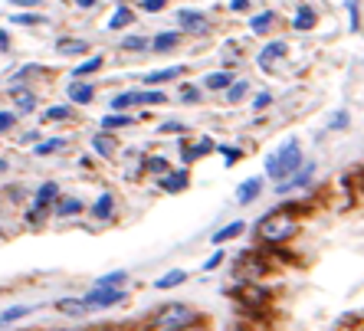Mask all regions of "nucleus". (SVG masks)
I'll return each instance as SVG.
<instances>
[{
	"mask_svg": "<svg viewBox=\"0 0 364 331\" xmlns=\"http://www.w3.org/2000/svg\"><path fill=\"white\" fill-rule=\"evenodd\" d=\"M299 164H302V148H299V142H286L272 158H266V174L276 180H286L296 174Z\"/></svg>",
	"mask_w": 364,
	"mask_h": 331,
	"instance_id": "1",
	"label": "nucleus"
},
{
	"mask_svg": "<svg viewBox=\"0 0 364 331\" xmlns=\"http://www.w3.org/2000/svg\"><path fill=\"white\" fill-rule=\"evenodd\" d=\"M296 233V220L289 217V213H269V217L259 220V237L266 239V243H282Z\"/></svg>",
	"mask_w": 364,
	"mask_h": 331,
	"instance_id": "2",
	"label": "nucleus"
},
{
	"mask_svg": "<svg viewBox=\"0 0 364 331\" xmlns=\"http://www.w3.org/2000/svg\"><path fill=\"white\" fill-rule=\"evenodd\" d=\"M194 312L187 308V305H168V308H161V315H158V325L161 328H177V325H191Z\"/></svg>",
	"mask_w": 364,
	"mask_h": 331,
	"instance_id": "3",
	"label": "nucleus"
},
{
	"mask_svg": "<svg viewBox=\"0 0 364 331\" xmlns=\"http://www.w3.org/2000/svg\"><path fill=\"white\" fill-rule=\"evenodd\" d=\"M125 292H118V289H112V285H99V289H92V292L86 295V302L92 305V308H102V305H115L122 302Z\"/></svg>",
	"mask_w": 364,
	"mask_h": 331,
	"instance_id": "4",
	"label": "nucleus"
},
{
	"mask_svg": "<svg viewBox=\"0 0 364 331\" xmlns=\"http://www.w3.org/2000/svg\"><path fill=\"white\" fill-rule=\"evenodd\" d=\"M56 194H59L56 184H43V187L37 190V200H33V213H30V220H39V217H43V210L49 207V200L56 197Z\"/></svg>",
	"mask_w": 364,
	"mask_h": 331,
	"instance_id": "5",
	"label": "nucleus"
},
{
	"mask_svg": "<svg viewBox=\"0 0 364 331\" xmlns=\"http://www.w3.org/2000/svg\"><path fill=\"white\" fill-rule=\"evenodd\" d=\"M177 23H181L184 30L201 33V30L207 27V17H203V13H197V10H181V13H177Z\"/></svg>",
	"mask_w": 364,
	"mask_h": 331,
	"instance_id": "6",
	"label": "nucleus"
},
{
	"mask_svg": "<svg viewBox=\"0 0 364 331\" xmlns=\"http://www.w3.org/2000/svg\"><path fill=\"white\" fill-rule=\"evenodd\" d=\"M56 308H59L63 315H73V318H79V315H86L89 308H92V305H89L86 299H63V302H59Z\"/></svg>",
	"mask_w": 364,
	"mask_h": 331,
	"instance_id": "7",
	"label": "nucleus"
},
{
	"mask_svg": "<svg viewBox=\"0 0 364 331\" xmlns=\"http://www.w3.org/2000/svg\"><path fill=\"white\" fill-rule=\"evenodd\" d=\"M112 210H115V197H112V194H102V197L92 204V217H96V220H108V217H112Z\"/></svg>",
	"mask_w": 364,
	"mask_h": 331,
	"instance_id": "8",
	"label": "nucleus"
},
{
	"mask_svg": "<svg viewBox=\"0 0 364 331\" xmlns=\"http://www.w3.org/2000/svg\"><path fill=\"white\" fill-rule=\"evenodd\" d=\"M312 174H315V168H312V164H308V168H302L299 174H292V177H289V184H279V194H286V190H292V187H306Z\"/></svg>",
	"mask_w": 364,
	"mask_h": 331,
	"instance_id": "9",
	"label": "nucleus"
},
{
	"mask_svg": "<svg viewBox=\"0 0 364 331\" xmlns=\"http://www.w3.org/2000/svg\"><path fill=\"white\" fill-rule=\"evenodd\" d=\"M92 85H86V82H69V99L73 102H79V105H86V102H92Z\"/></svg>",
	"mask_w": 364,
	"mask_h": 331,
	"instance_id": "10",
	"label": "nucleus"
},
{
	"mask_svg": "<svg viewBox=\"0 0 364 331\" xmlns=\"http://www.w3.org/2000/svg\"><path fill=\"white\" fill-rule=\"evenodd\" d=\"M292 27H296V30H312V27H315V10H312V7H299L296 17H292Z\"/></svg>",
	"mask_w": 364,
	"mask_h": 331,
	"instance_id": "11",
	"label": "nucleus"
},
{
	"mask_svg": "<svg viewBox=\"0 0 364 331\" xmlns=\"http://www.w3.org/2000/svg\"><path fill=\"white\" fill-rule=\"evenodd\" d=\"M282 53H286V43H282V39H279V43H269V46L263 49V56H259V66L269 69V63H276Z\"/></svg>",
	"mask_w": 364,
	"mask_h": 331,
	"instance_id": "12",
	"label": "nucleus"
},
{
	"mask_svg": "<svg viewBox=\"0 0 364 331\" xmlns=\"http://www.w3.org/2000/svg\"><path fill=\"white\" fill-rule=\"evenodd\" d=\"M259 190H263L259 177H249L246 184H243V187L237 190V197H240V204H249V200H256V197H259Z\"/></svg>",
	"mask_w": 364,
	"mask_h": 331,
	"instance_id": "13",
	"label": "nucleus"
},
{
	"mask_svg": "<svg viewBox=\"0 0 364 331\" xmlns=\"http://www.w3.org/2000/svg\"><path fill=\"white\" fill-rule=\"evenodd\" d=\"M184 73V66H168V69H158V73H151V76L144 79L148 85H161V82H168V79H174V76H181Z\"/></svg>",
	"mask_w": 364,
	"mask_h": 331,
	"instance_id": "14",
	"label": "nucleus"
},
{
	"mask_svg": "<svg viewBox=\"0 0 364 331\" xmlns=\"http://www.w3.org/2000/svg\"><path fill=\"white\" fill-rule=\"evenodd\" d=\"M203 85H207V89H220V92H227V89L233 85V76L230 73H211V76L203 79Z\"/></svg>",
	"mask_w": 364,
	"mask_h": 331,
	"instance_id": "15",
	"label": "nucleus"
},
{
	"mask_svg": "<svg viewBox=\"0 0 364 331\" xmlns=\"http://www.w3.org/2000/svg\"><path fill=\"white\" fill-rule=\"evenodd\" d=\"M161 187L171 190V194H177V190L187 187V174H184V170H174V174H168V177L161 180Z\"/></svg>",
	"mask_w": 364,
	"mask_h": 331,
	"instance_id": "16",
	"label": "nucleus"
},
{
	"mask_svg": "<svg viewBox=\"0 0 364 331\" xmlns=\"http://www.w3.org/2000/svg\"><path fill=\"white\" fill-rule=\"evenodd\" d=\"M13 102H17L20 112H30V108L37 105V95L27 92V89H13Z\"/></svg>",
	"mask_w": 364,
	"mask_h": 331,
	"instance_id": "17",
	"label": "nucleus"
},
{
	"mask_svg": "<svg viewBox=\"0 0 364 331\" xmlns=\"http://www.w3.org/2000/svg\"><path fill=\"white\" fill-rule=\"evenodd\" d=\"M56 49L59 53H89V43L86 39H59Z\"/></svg>",
	"mask_w": 364,
	"mask_h": 331,
	"instance_id": "18",
	"label": "nucleus"
},
{
	"mask_svg": "<svg viewBox=\"0 0 364 331\" xmlns=\"http://www.w3.org/2000/svg\"><path fill=\"white\" fill-rule=\"evenodd\" d=\"M92 148H96L102 158H112V154H115V142L106 138V135H96V138H92Z\"/></svg>",
	"mask_w": 364,
	"mask_h": 331,
	"instance_id": "19",
	"label": "nucleus"
},
{
	"mask_svg": "<svg viewBox=\"0 0 364 331\" xmlns=\"http://www.w3.org/2000/svg\"><path fill=\"white\" fill-rule=\"evenodd\" d=\"M237 233H243V220H237V223H230V227H223L213 233V243H227V239H233Z\"/></svg>",
	"mask_w": 364,
	"mask_h": 331,
	"instance_id": "20",
	"label": "nucleus"
},
{
	"mask_svg": "<svg viewBox=\"0 0 364 331\" xmlns=\"http://www.w3.org/2000/svg\"><path fill=\"white\" fill-rule=\"evenodd\" d=\"M23 315H30L27 305H13V308H7V312L0 315V325H13V322H20Z\"/></svg>",
	"mask_w": 364,
	"mask_h": 331,
	"instance_id": "21",
	"label": "nucleus"
},
{
	"mask_svg": "<svg viewBox=\"0 0 364 331\" xmlns=\"http://www.w3.org/2000/svg\"><path fill=\"white\" fill-rule=\"evenodd\" d=\"M125 23H132V10H128V7H118L115 13L108 17V27L118 30V27H125Z\"/></svg>",
	"mask_w": 364,
	"mask_h": 331,
	"instance_id": "22",
	"label": "nucleus"
},
{
	"mask_svg": "<svg viewBox=\"0 0 364 331\" xmlns=\"http://www.w3.org/2000/svg\"><path fill=\"white\" fill-rule=\"evenodd\" d=\"M177 39H181L177 33H158V37H154V49H161V53L164 49H174L177 46Z\"/></svg>",
	"mask_w": 364,
	"mask_h": 331,
	"instance_id": "23",
	"label": "nucleus"
},
{
	"mask_svg": "<svg viewBox=\"0 0 364 331\" xmlns=\"http://www.w3.org/2000/svg\"><path fill=\"white\" fill-rule=\"evenodd\" d=\"M79 210H82V204H79V200H59V204H56L59 217H76Z\"/></svg>",
	"mask_w": 364,
	"mask_h": 331,
	"instance_id": "24",
	"label": "nucleus"
},
{
	"mask_svg": "<svg viewBox=\"0 0 364 331\" xmlns=\"http://www.w3.org/2000/svg\"><path fill=\"white\" fill-rule=\"evenodd\" d=\"M184 279H187V275H184L181 269H177V273H168V275H161V279H158V285H154V289H171V285H181Z\"/></svg>",
	"mask_w": 364,
	"mask_h": 331,
	"instance_id": "25",
	"label": "nucleus"
},
{
	"mask_svg": "<svg viewBox=\"0 0 364 331\" xmlns=\"http://www.w3.org/2000/svg\"><path fill=\"white\" fill-rule=\"evenodd\" d=\"M125 125H132V118H128V115H106V118H102V128H125Z\"/></svg>",
	"mask_w": 364,
	"mask_h": 331,
	"instance_id": "26",
	"label": "nucleus"
},
{
	"mask_svg": "<svg viewBox=\"0 0 364 331\" xmlns=\"http://www.w3.org/2000/svg\"><path fill=\"white\" fill-rule=\"evenodd\" d=\"M253 33H266L269 27H272V13H259V17H253Z\"/></svg>",
	"mask_w": 364,
	"mask_h": 331,
	"instance_id": "27",
	"label": "nucleus"
},
{
	"mask_svg": "<svg viewBox=\"0 0 364 331\" xmlns=\"http://www.w3.org/2000/svg\"><path fill=\"white\" fill-rule=\"evenodd\" d=\"M132 102H138V92H122V95H115V99H112V108H128V105Z\"/></svg>",
	"mask_w": 364,
	"mask_h": 331,
	"instance_id": "28",
	"label": "nucleus"
},
{
	"mask_svg": "<svg viewBox=\"0 0 364 331\" xmlns=\"http://www.w3.org/2000/svg\"><path fill=\"white\" fill-rule=\"evenodd\" d=\"M246 89H249V85L243 82V79H240V82H233L230 89H227V99H230V102H240L243 95H246Z\"/></svg>",
	"mask_w": 364,
	"mask_h": 331,
	"instance_id": "29",
	"label": "nucleus"
},
{
	"mask_svg": "<svg viewBox=\"0 0 364 331\" xmlns=\"http://www.w3.org/2000/svg\"><path fill=\"white\" fill-rule=\"evenodd\" d=\"M164 92H138V105H161Z\"/></svg>",
	"mask_w": 364,
	"mask_h": 331,
	"instance_id": "30",
	"label": "nucleus"
},
{
	"mask_svg": "<svg viewBox=\"0 0 364 331\" xmlns=\"http://www.w3.org/2000/svg\"><path fill=\"white\" fill-rule=\"evenodd\" d=\"M102 66V56H92V59H86L82 66L76 69V76H86V73H96V69Z\"/></svg>",
	"mask_w": 364,
	"mask_h": 331,
	"instance_id": "31",
	"label": "nucleus"
},
{
	"mask_svg": "<svg viewBox=\"0 0 364 331\" xmlns=\"http://www.w3.org/2000/svg\"><path fill=\"white\" fill-rule=\"evenodd\" d=\"M144 46H148L144 37H125L122 39V49H144Z\"/></svg>",
	"mask_w": 364,
	"mask_h": 331,
	"instance_id": "32",
	"label": "nucleus"
},
{
	"mask_svg": "<svg viewBox=\"0 0 364 331\" xmlns=\"http://www.w3.org/2000/svg\"><path fill=\"white\" fill-rule=\"evenodd\" d=\"M125 282V273L122 269H118V273H108V275H102V279H99V285H122Z\"/></svg>",
	"mask_w": 364,
	"mask_h": 331,
	"instance_id": "33",
	"label": "nucleus"
},
{
	"mask_svg": "<svg viewBox=\"0 0 364 331\" xmlns=\"http://www.w3.org/2000/svg\"><path fill=\"white\" fill-rule=\"evenodd\" d=\"M59 148H63V142H59V138H53V142L37 144V154H49V151H59Z\"/></svg>",
	"mask_w": 364,
	"mask_h": 331,
	"instance_id": "34",
	"label": "nucleus"
},
{
	"mask_svg": "<svg viewBox=\"0 0 364 331\" xmlns=\"http://www.w3.org/2000/svg\"><path fill=\"white\" fill-rule=\"evenodd\" d=\"M56 118H69L66 105H59V108H49V112H46V122H56Z\"/></svg>",
	"mask_w": 364,
	"mask_h": 331,
	"instance_id": "35",
	"label": "nucleus"
},
{
	"mask_svg": "<svg viewBox=\"0 0 364 331\" xmlns=\"http://www.w3.org/2000/svg\"><path fill=\"white\" fill-rule=\"evenodd\" d=\"M181 99H184V102H197V99H201V92H197L194 85H184V89H181Z\"/></svg>",
	"mask_w": 364,
	"mask_h": 331,
	"instance_id": "36",
	"label": "nucleus"
},
{
	"mask_svg": "<svg viewBox=\"0 0 364 331\" xmlns=\"http://www.w3.org/2000/svg\"><path fill=\"white\" fill-rule=\"evenodd\" d=\"M164 4H168V0H142V7L148 10V13H158V10H164Z\"/></svg>",
	"mask_w": 364,
	"mask_h": 331,
	"instance_id": "37",
	"label": "nucleus"
},
{
	"mask_svg": "<svg viewBox=\"0 0 364 331\" xmlns=\"http://www.w3.org/2000/svg\"><path fill=\"white\" fill-rule=\"evenodd\" d=\"M13 23H43V17H33V13H17Z\"/></svg>",
	"mask_w": 364,
	"mask_h": 331,
	"instance_id": "38",
	"label": "nucleus"
},
{
	"mask_svg": "<svg viewBox=\"0 0 364 331\" xmlns=\"http://www.w3.org/2000/svg\"><path fill=\"white\" fill-rule=\"evenodd\" d=\"M7 128H13V115H10V112H0V132H7Z\"/></svg>",
	"mask_w": 364,
	"mask_h": 331,
	"instance_id": "39",
	"label": "nucleus"
},
{
	"mask_svg": "<svg viewBox=\"0 0 364 331\" xmlns=\"http://www.w3.org/2000/svg\"><path fill=\"white\" fill-rule=\"evenodd\" d=\"M223 263V253H217V256H211V259H207V263H203V269H207V273H211V269H217V266Z\"/></svg>",
	"mask_w": 364,
	"mask_h": 331,
	"instance_id": "40",
	"label": "nucleus"
},
{
	"mask_svg": "<svg viewBox=\"0 0 364 331\" xmlns=\"http://www.w3.org/2000/svg\"><path fill=\"white\" fill-rule=\"evenodd\" d=\"M348 13H351V30H358V4L348 0Z\"/></svg>",
	"mask_w": 364,
	"mask_h": 331,
	"instance_id": "41",
	"label": "nucleus"
},
{
	"mask_svg": "<svg viewBox=\"0 0 364 331\" xmlns=\"http://www.w3.org/2000/svg\"><path fill=\"white\" fill-rule=\"evenodd\" d=\"M348 125V112H338L335 118H332V128H345Z\"/></svg>",
	"mask_w": 364,
	"mask_h": 331,
	"instance_id": "42",
	"label": "nucleus"
},
{
	"mask_svg": "<svg viewBox=\"0 0 364 331\" xmlns=\"http://www.w3.org/2000/svg\"><path fill=\"white\" fill-rule=\"evenodd\" d=\"M148 168H151V170H168V161H164V158H151Z\"/></svg>",
	"mask_w": 364,
	"mask_h": 331,
	"instance_id": "43",
	"label": "nucleus"
},
{
	"mask_svg": "<svg viewBox=\"0 0 364 331\" xmlns=\"http://www.w3.org/2000/svg\"><path fill=\"white\" fill-rule=\"evenodd\" d=\"M269 105H272V95H256V108H269Z\"/></svg>",
	"mask_w": 364,
	"mask_h": 331,
	"instance_id": "44",
	"label": "nucleus"
},
{
	"mask_svg": "<svg viewBox=\"0 0 364 331\" xmlns=\"http://www.w3.org/2000/svg\"><path fill=\"white\" fill-rule=\"evenodd\" d=\"M161 132H184V125H181V122H164Z\"/></svg>",
	"mask_w": 364,
	"mask_h": 331,
	"instance_id": "45",
	"label": "nucleus"
},
{
	"mask_svg": "<svg viewBox=\"0 0 364 331\" xmlns=\"http://www.w3.org/2000/svg\"><path fill=\"white\" fill-rule=\"evenodd\" d=\"M220 151L227 154V164H233L237 158H240V151H237V148H220Z\"/></svg>",
	"mask_w": 364,
	"mask_h": 331,
	"instance_id": "46",
	"label": "nucleus"
},
{
	"mask_svg": "<svg viewBox=\"0 0 364 331\" xmlns=\"http://www.w3.org/2000/svg\"><path fill=\"white\" fill-rule=\"evenodd\" d=\"M246 7H249V0H230V10H237V13L246 10Z\"/></svg>",
	"mask_w": 364,
	"mask_h": 331,
	"instance_id": "47",
	"label": "nucleus"
},
{
	"mask_svg": "<svg viewBox=\"0 0 364 331\" xmlns=\"http://www.w3.org/2000/svg\"><path fill=\"white\" fill-rule=\"evenodd\" d=\"M10 4H17V7H37V4H43V0H10Z\"/></svg>",
	"mask_w": 364,
	"mask_h": 331,
	"instance_id": "48",
	"label": "nucleus"
},
{
	"mask_svg": "<svg viewBox=\"0 0 364 331\" xmlns=\"http://www.w3.org/2000/svg\"><path fill=\"white\" fill-rule=\"evenodd\" d=\"M164 331H201V328H191V325H177V328H164Z\"/></svg>",
	"mask_w": 364,
	"mask_h": 331,
	"instance_id": "49",
	"label": "nucleus"
},
{
	"mask_svg": "<svg viewBox=\"0 0 364 331\" xmlns=\"http://www.w3.org/2000/svg\"><path fill=\"white\" fill-rule=\"evenodd\" d=\"M76 4H79V7H82V10H86V7H96L99 0H76Z\"/></svg>",
	"mask_w": 364,
	"mask_h": 331,
	"instance_id": "50",
	"label": "nucleus"
},
{
	"mask_svg": "<svg viewBox=\"0 0 364 331\" xmlns=\"http://www.w3.org/2000/svg\"><path fill=\"white\" fill-rule=\"evenodd\" d=\"M0 49H7V33H0Z\"/></svg>",
	"mask_w": 364,
	"mask_h": 331,
	"instance_id": "51",
	"label": "nucleus"
},
{
	"mask_svg": "<svg viewBox=\"0 0 364 331\" xmlns=\"http://www.w3.org/2000/svg\"><path fill=\"white\" fill-rule=\"evenodd\" d=\"M4 170H7V161H0V174H4Z\"/></svg>",
	"mask_w": 364,
	"mask_h": 331,
	"instance_id": "52",
	"label": "nucleus"
}]
</instances>
